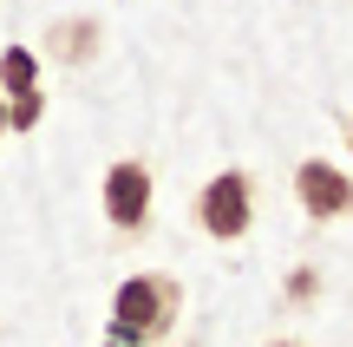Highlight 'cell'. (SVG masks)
Listing matches in <instances>:
<instances>
[{
	"instance_id": "obj_2",
	"label": "cell",
	"mask_w": 353,
	"mask_h": 347,
	"mask_svg": "<svg viewBox=\"0 0 353 347\" xmlns=\"http://www.w3.org/2000/svg\"><path fill=\"white\" fill-rule=\"evenodd\" d=\"M196 230L210 236V243H242V236L255 230V184L249 170H216L210 184L196 190Z\"/></svg>"
},
{
	"instance_id": "obj_9",
	"label": "cell",
	"mask_w": 353,
	"mask_h": 347,
	"mask_svg": "<svg viewBox=\"0 0 353 347\" xmlns=\"http://www.w3.org/2000/svg\"><path fill=\"white\" fill-rule=\"evenodd\" d=\"M105 347H131V341H112V335H105Z\"/></svg>"
},
{
	"instance_id": "obj_11",
	"label": "cell",
	"mask_w": 353,
	"mask_h": 347,
	"mask_svg": "<svg viewBox=\"0 0 353 347\" xmlns=\"http://www.w3.org/2000/svg\"><path fill=\"white\" fill-rule=\"evenodd\" d=\"M347 151H353V138H347Z\"/></svg>"
},
{
	"instance_id": "obj_5",
	"label": "cell",
	"mask_w": 353,
	"mask_h": 347,
	"mask_svg": "<svg viewBox=\"0 0 353 347\" xmlns=\"http://www.w3.org/2000/svg\"><path fill=\"white\" fill-rule=\"evenodd\" d=\"M46 52L52 59H65V66H85L92 52H99V20H52V33H46Z\"/></svg>"
},
{
	"instance_id": "obj_3",
	"label": "cell",
	"mask_w": 353,
	"mask_h": 347,
	"mask_svg": "<svg viewBox=\"0 0 353 347\" xmlns=\"http://www.w3.org/2000/svg\"><path fill=\"white\" fill-rule=\"evenodd\" d=\"M151 197H157V184H151V164H144V157H118V164L105 170L99 204H105V217H112L118 236H144L151 230Z\"/></svg>"
},
{
	"instance_id": "obj_4",
	"label": "cell",
	"mask_w": 353,
	"mask_h": 347,
	"mask_svg": "<svg viewBox=\"0 0 353 347\" xmlns=\"http://www.w3.org/2000/svg\"><path fill=\"white\" fill-rule=\"evenodd\" d=\"M294 197L314 223H334V217H353V177L327 157H301L294 164Z\"/></svg>"
},
{
	"instance_id": "obj_7",
	"label": "cell",
	"mask_w": 353,
	"mask_h": 347,
	"mask_svg": "<svg viewBox=\"0 0 353 347\" xmlns=\"http://www.w3.org/2000/svg\"><path fill=\"white\" fill-rule=\"evenodd\" d=\"M39 118H46V92H20V99H7V131H33Z\"/></svg>"
},
{
	"instance_id": "obj_6",
	"label": "cell",
	"mask_w": 353,
	"mask_h": 347,
	"mask_svg": "<svg viewBox=\"0 0 353 347\" xmlns=\"http://www.w3.org/2000/svg\"><path fill=\"white\" fill-rule=\"evenodd\" d=\"M0 92L7 99H20V92H39V52L33 46H0Z\"/></svg>"
},
{
	"instance_id": "obj_1",
	"label": "cell",
	"mask_w": 353,
	"mask_h": 347,
	"mask_svg": "<svg viewBox=\"0 0 353 347\" xmlns=\"http://www.w3.org/2000/svg\"><path fill=\"white\" fill-rule=\"evenodd\" d=\"M176 308H183V288L170 275H131L118 282L112 295V315H105V335L112 341H131V347H151L176 328Z\"/></svg>"
},
{
	"instance_id": "obj_10",
	"label": "cell",
	"mask_w": 353,
	"mask_h": 347,
	"mask_svg": "<svg viewBox=\"0 0 353 347\" xmlns=\"http://www.w3.org/2000/svg\"><path fill=\"white\" fill-rule=\"evenodd\" d=\"M268 347H294V341H268Z\"/></svg>"
},
{
	"instance_id": "obj_8",
	"label": "cell",
	"mask_w": 353,
	"mask_h": 347,
	"mask_svg": "<svg viewBox=\"0 0 353 347\" xmlns=\"http://www.w3.org/2000/svg\"><path fill=\"white\" fill-rule=\"evenodd\" d=\"M0 138H7V92H0Z\"/></svg>"
}]
</instances>
